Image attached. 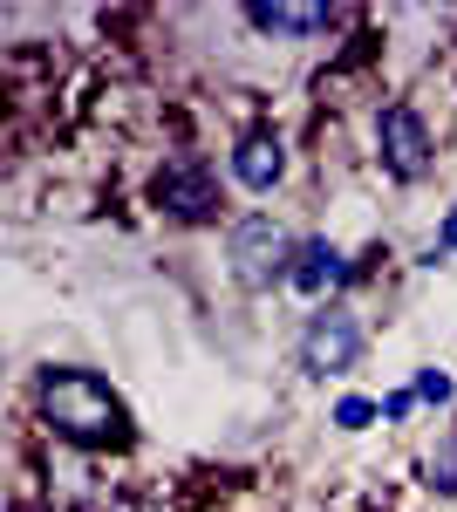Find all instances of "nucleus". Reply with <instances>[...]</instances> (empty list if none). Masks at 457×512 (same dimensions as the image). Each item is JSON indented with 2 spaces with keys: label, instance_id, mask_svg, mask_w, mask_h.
I'll return each mask as SVG.
<instances>
[{
  "label": "nucleus",
  "instance_id": "f8f14e48",
  "mask_svg": "<svg viewBox=\"0 0 457 512\" xmlns=\"http://www.w3.org/2000/svg\"><path fill=\"white\" fill-rule=\"evenodd\" d=\"M410 410H417V390H396V396H389V403H382V417H396V424H403Z\"/></svg>",
  "mask_w": 457,
  "mask_h": 512
},
{
  "label": "nucleus",
  "instance_id": "20e7f679",
  "mask_svg": "<svg viewBox=\"0 0 457 512\" xmlns=\"http://www.w3.org/2000/svg\"><path fill=\"white\" fill-rule=\"evenodd\" d=\"M362 355V315L355 308H321L301 335V369L307 376H342Z\"/></svg>",
  "mask_w": 457,
  "mask_h": 512
},
{
  "label": "nucleus",
  "instance_id": "ddd939ff",
  "mask_svg": "<svg viewBox=\"0 0 457 512\" xmlns=\"http://www.w3.org/2000/svg\"><path fill=\"white\" fill-rule=\"evenodd\" d=\"M437 246H457V212L444 219V233H437Z\"/></svg>",
  "mask_w": 457,
  "mask_h": 512
},
{
  "label": "nucleus",
  "instance_id": "423d86ee",
  "mask_svg": "<svg viewBox=\"0 0 457 512\" xmlns=\"http://www.w3.org/2000/svg\"><path fill=\"white\" fill-rule=\"evenodd\" d=\"M232 178H239L246 192H273V185L287 178V144H280L273 130L239 137V151H232Z\"/></svg>",
  "mask_w": 457,
  "mask_h": 512
},
{
  "label": "nucleus",
  "instance_id": "9b49d317",
  "mask_svg": "<svg viewBox=\"0 0 457 512\" xmlns=\"http://www.w3.org/2000/svg\"><path fill=\"white\" fill-rule=\"evenodd\" d=\"M369 417H376V403H369V396H342V403H335V424H342V431H362Z\"/></svg>",
  "mask_w": 457,
  "mask_h": 512
},
{
  "label": "nucleus",
  "instance_id": "39448f33",
  "mask_svg": "<svg viewBox=\"0 0 457 512\" xmlns=\"http://www.w3.org/2000/svg\"><path fill=\"white\" fill-rule=\"evenodd\" d=\"M376 158L389 178H403V185H417L423 171H430V130L410 103H389L376 117Z\"/></svg>",
  "mask_w": 457,
  "mask_h": 512
},
{
  "label": "nucleus",
  "instance_id": "1a4fd4ad",
  "mask_svg": "<svg viewBox=\"0 0 457 512\" xmlns=\"http://www.w3.org/2000/svg\"><path fill=\"white\" fill-rule=\"evenodd\" d=\"M423 478H430V492L457 499V424H451V431H437V444L423 451Z\"/></svg>",
  "mask_w": 457,
  "mask_h": 512
},
{
  "label": "nucleus",
  "instance_id": "0eeeda50",
  "mask_svg": "<svg viewBox=\"0 0 457 512\" xmlns=\"http://www.w3.org/2000/svg\"><path fill=\"white\" fill-rule=\"evenodd\" d=\"M287 280L301 287V294H328V287H342L348 280V260L335 239H301L294 246V267H287Z\"/></svg>",
  "mask_w": 457,
  "mask_h": 512
},
{
  "label": "nucleus",
  "instance_id": "f257e3e1",
  "mask_svg": "<svg viewBox=\"0 0 457 512\" xmlns=\"http://www.w3.org/2000/svg\"><path fill=\"white\" fill-rule=\"evenodd\" d=\"M35 410H41V424L62 437V444H82V451L123 444V431H130L116 390L103 383V376H89V369H41Z\"/></svg>",
  "mask_w": 457,
  "mask_h": 512
},
{
  "label": "nucleus",
  "instance_id": "9d476101",
  "mask_svg": "<svg viewBox=\"0 0 457 512\" xmlns=\"http://www.w3.org/2000/svg\"><path fill=\"white\" fill-rule=\"evenodd\" d=\"M457 383L444 376V369H417V403H451Z\"/></svg>",
  "mask_w": 457,
  "mask_h": 512
},
{
  "label": "nucleus",
  "instance_id": "6e6552de",
  "mask_svg": "<svg viewBox=\"0 0 457 512\" xmlns=\"http://www.w3.org/2000/svg\"><path fill=\"white\" fill-rule=\"evenodd\" d=\"M246 21L260 35H328L335 28V7H253Z\"/></svg>",
  "mask_w": 457,
  "mask_h": 512
},
{
  "label": "nucleus",
  "instance_id": "7ed1b4c3",
  "mask_svg": "<svg viewBox=\"0 0 457 512\" xmlns=\"http://www.w3.org/2000/svg\"><path fill=\"white\" fill-rule=\"evenodd\" d=\"M226 260L246 287H273V280H287V267H294V246L280 233V219L253 212V219H239L226 233Z\"/></svg>",
  "mask_w": 457,
  "mask_h": 512
},
{
  "label": "nucleus",
  "instance_id": "f03ea898",
  "mask_svg": "<svg viewBox=\"0 0 457 512\" xmlns=\"http://www.w3.org/2000/svg\"><path fill=\"white\" fill-rule=\"evenodd\" d=\"M151 198H157V212H171L178 226H212L219 219V178H212V164L191 158V151L164 158Z\"/></svg>",
  "mask_w": 457,
  "mask_h": 512
}]
</instances>
